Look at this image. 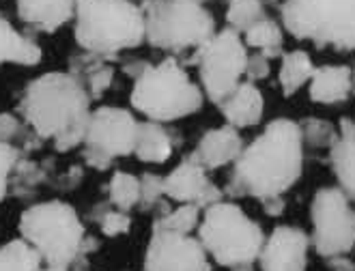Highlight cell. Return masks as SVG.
Segmentation results:
<instances>
[{"label": "cell", "mask_w": 355, "mask_h": 271, "mask_svg": "<svg viewBox=\"0 0 355 271\" xmlns=\"http://www.w3.org/2000/svg\"><path fill=\"white\" fill-rule=\"evenodd\" d=\"M99 226H101V233L106 235V237H119V235L130 231L132 220H130L128 211L108 209L103 216H99Z\"/></svg>", "instance_id": "cell-30"}, {"label": "cell", "mask_w": 355, "mask_h": 271, "mask_svg": "<svg viewBox=\"0 0 355 271\" xmlns=\"http://www.w3.org/2000/svg\"><path fill=\"white\" fill-rule=\"evenodd\" d=\"M304 168V132L291 119L271 121L235 161L228 194L259 200L282 196L297 183Z\"/></svg>", "instance_id": "cell-1"}, {"label": "cell", "mask_w": 355, "mask_h": 271, "mask_svg": "<svg viewBox=\"0 0 355 271\" xmlns=\"http://www.w3.org/2000/svg\"><path fill=\"white\" fill-rule=\"evenodd\" d=\"M304 132V142L315 144V147H321V144H334V140L338 138V134L334 132V128L325 121L319 119H310L306 123V128H302Z\"/></svg>", "instance_id": "cell-29"}, {"label": "cell", "mask_w": 355, "mask_h": 271, "mask_svg": "<svg viewBox=\"0 0 355 271\" xmlns=\"http://www.w3.org/2000/svg\"><path fill=\"white\" fill-rule=\"evenodd\" d=\"M164 196V179L155 175H144L140 179V204L153 207Z\"/></svg>", "instance_id": "cell-31"}, {"label": "cell", "mask_w": 355, "mask_h": 271, "mask_svg": "<svg viewBox=\"0 0 355 271\" xmlns=\"http://www.w3.org/2000/svg\"><path fill=\"white\" fill-rule=\"evenodd\" d=\"M19 233L52 267H69L82 259L85 226L71 204L48 200L33 204L19 218Z\"/></svg>", "instance_id": "cell-5"}, {"label": "cell", "mask_w": 355, "mask_h": 271, "mask_svg": "<svg viewBox=\"0 0 355 271\" xmlns=\"http://www.w3.org/2000/svg\"><path fill=\"white\" fill-rule=\"evenodd\" d=\"M315 65H312V58L304 50H293L286 52L282 56V65H280V87L286 97L295 95L304 85H308L312 73H315Z\"/></svg>", "instance_id": "cell-22"}, {"label": "cell", "mask_w": 355, "mask_h": 271, "mask_svg": "<svg viewBox=\"0 0 355 271\" xmlns=\"http://www.w3.org/2000/svg\"><path fill=\"white\" fill-rule=\"evenodd\" d=\"M198 220H200V209H198V207L192 204V202H181V207H177L175 211H168L166 216H162L159 220H155L153 228L190 235L194 228L198 226Z\"/></svg>", "instance_id": "cell-26"}, {"label": "cell", "mask_w": 355, "mask_h": 271, "mask_svg": "<svg viewBox=\"0 0 355 271\" xmlns=\"http://www.w3.org/2000/svg\"><path fill=\"white\" fill-rule=\"evenodd\" d=\"M327 265H329L331 271H355V263L351 259H347L345 254L329 256L327 259Z\"/></svg>", "instance_id": "cell-35"}, {"label": "cell", "mask_w": 355, "mask_h": 271, "mask_svg": "<svg viewBox=\"0 0 355 271\" xmlns=\"http://www.w3.org/2000/svg\"><path fill=\"white\" fill-rule=\"evenodd\" d=\"M76 41L95 56H114L132 50L147 39L144 9L132 0H78Z\"/></svg>", "instance_id": "cell-3"}, {"label": "cell", "mask_w": 355, "mask_h": 271, "mask_svg": "<svg viewBox=\"0 0 355 271\" xmlns=\"http://www.w3.org/2000/svg\"><path fill=\"white\" fill-rule=\"evenodd\" d=\"M263 13V0H231L226 11V19L231 28L245 33L254 22H259Z\"/></svg>", "instance_id": "cell-27"}, {"label": "cell", "mask_w": 355, "mask_h": 271, "mask_svg": "<svg viewBox=\"0 0 355 271\" xmlns=\"http://www.w3.org/2000/svg\"><path fill=\"white\" fill-rule=\"evenodd\" d=\"M190 60L198 67L207 97L220 106L241 85V76H245L248 65V52L239 30L224 28L198 46Z\"/></svg>", "instance_id": "cell-9"}, {"label": "cell", "mask_w": 355, "mask_h": 271, "mask_svg": "<svg viewBox=\"0 0 355 271\" xmlns=\"http://www.w3.org/2000/svg\"><path fill=\"white\" fill-rule=\"evenodd\" d=\"M17 15L24 24L54 33L76 15L78 0H15Z\"/></svg>", "instance_id": "cell-16"}, {"label": "cell", "mask_w": 355, "mask_h": 271, "mask_svg": "<svg viewBox=\"0 0 355 271\" xmlns=\"http://www.w3.org/2000/svg\"><path fill=\"white\" fill-rule=\"evenodd\" d=\"M196 3H202V0H196Z\"/></svg>", "instance_id": "cell-38"}, {"label": "cell", "mask_w": 355, "mask_h": 271, "mask_svg": "<svg viewBox=\"0 0 355 271\" xmlns=\"http://www.w3.org/2000/svg\"><path fill=\"white\" fill-rule=\"evenodd\" d=\"M282 24L295 39L355 50V0H286Z\"/></svg>", "instance_id": "cell-7"}, {"label": "cell", "mask_w": 355, "mask_h": 271, "mask_svg": "<svg viewBox=\"0 0 355 271\" xmlns=\"http://www.w3.org/2000/svg\"><path fill=\"white\" fill-rule=\"evenodd\" d=\"M331 168L345 194L355 200V121L345 119L340 134L331 144Z\"/></svg>", "instance_id": "cell-19"}, {"label": "cell", "mask_w": 355, "mask_h": 271, "mask_svg": "<svg viewBox=\"0 0 355 271\" xmlns=\"http://www.w3.org/2000/svg\"><path fill=\"white\" fill-rule=\"evenodd\" d=\"M198 239L207 254L218 265L237 267L259 261L265 243L259 222L248 218L241 207L233 202H216L207 207L202 222L198 224Z\"/></svg>", "instance_id": "cell-6"}, {"label": "cell", "mask_w": 355, "mask_h": 271, "mask_svg": "<svg viewBox=\"0 0 355 271\" xmlns=\"http://www.w3.org/2000/svg\"><path fill=\"white\" fill-rule=\"evenodd\" d=\"M312 245L323 259L347 254L355 245V209L343 187H323L312 198Z\"/></svg>", "instance_id": "cell-10"}, {"label": "cell", "mask_w": 355, "mask_h": 271, "mask_svg": "<svg viewBox=\"0 0 355 271\" xmlns=\"http://www.w3.org/2000/svg\"><path fill=\"white\" fill-rule=\"evenodd\" d=\"M164 194L177 202H192L198 209H207L222 200V192L207 179L202 166L187 157L164 179Z\"/></svg>", "instance_id": "cell-14"}, {"label": "cell", "mask_w": 355, "mask_h": 271, "mask_svg": "<svg viewBox=\"0 0 355 271\" xmlns=\"http://www.w3.org/2000/svg\"><path fill=\"white\" fill-rule=\"evenodd\" d=\"M19 161V149L9 142H0V200L7 196L9 179Z\"/></svg>", "instance_id": "cell-28"}, {"label": "cell", "mask_w": 355, "mask_h": 271, "mask_svg": "<svg viewBox=\"0 0 355 271\" xmlns=\"http://www.w3.org/2000/svg\"><path fill=\"white\" fill-rule=\"evenodd\" d=\"M310 99L317 103H340L353 91V69L347 65H323L317 67L308 82Z\"/></svg>", "instance_id": "cell-18"}, {"label": "cell", "mask_w": 355, "mask_h": 271, "mask_svg": "<svg viewBox=\"0 0 355 271\" xmlns=\"http://www.w3.org/2000/svg\"><path fill=\"white\" fill-rule=\"evenodd\" d=\"M245 76L250 80H263L269 76V58L261 52L248 56V65H245Z\"/></svg>", "instance_id": "cell-32"}, {"label": "cell", "mask_w": 355, "mask_h": 271, "mask_svg": "<svg viewBox=\"0 0 355 271\" xmlns=\"http://www.w3.org/2000/svg\"><path fill=\"white\" fill-rule=\"evenodd\" d=\"M110 202L121 211H132L140 204V179L130 173H114L110 179Z\"/></svg>", "instance_id": "cell-25"}, {"label": "cell", "mask_w": 355, "mask_h": 271, "mask_svg": "<svg viewBox=\"0 0 355 271\" xmlns=\"http://www.w3.org/2000/svg\"><path fill=\"white\" fill-rule=\"evenodd\" d=\"M41 60V48L37 41L15 30L5 15H0V65L15 62V65L33 67Z\"/></svg>", "instance_id": "cell-20"}, {"label": "cell", "mask_w": 355, "mask_h": 271, "mask_svg": "<svg viewBox=\"0 0 355 271\" xmlns=\"http://www.w3.org/2000/svg\"><path fill=\"white\" fill-rule=\"evenodd\" d=\"M310 237L295 226H278L259 254L263 271H306Z\"/></svg>", "instance_id": "cell-13"}, {"label": "cell", "mask_w": 355, "mask_h": 271, "mask_svg": "<svg viewBox=\"0 0 355 271\" xmlns=\"http://www.w3.org/2000/svg\"><path fill=\"white\" fill-rule=\"evenodd\" d=\"M153 48L179 52L198 48L216 35V22L196 0H147L142 5Z\"/></svg>", "instance_id": "cell-8"}, {"label": "cell", "mask_w": 355, "mask_h": 271, "mask_svg": "<svg viewBox=\"0 0 355 271\" xmlns=\"http://www.w3.org/2000/svg\"><path fill=\"white\" fill-rule=\"evenodd\" d=\"M39 271H67V267H52V265H48L46 269H39Z\"/></svg>", "instance_id": "cell-36"}, {"label": "cell", "mask_w": 355, "mask_h": 271, "mask_svg": "<svg viewBox=\"0 0 355 271\" xmlns=\"http://www.w3.org/2000/svg\"><path fill=\"white\" fill-rule=\"evenodd\" d=\"M132 106L151 121L166 123L198 112L202 93L175 58H164L136 76Z\"/></svg>", "instance_id": "cell-4"}, {"label": "cell", "mask_w": 355, "mask_h": 271, "mask_svg": "<svg viewBox=\"0 0 355 271\" xmlns=\"http://www.w3.org/2000/svg\"><path fill=\"white\" fill-rule=\"evenodd\" d=\"M144 271H211V263L200 239L153 228Z\"/></svg>", "instance_id": "cell-11"}, {"label": "cell", "mask_w": 355, "mask_h": 271, "mask_svg": "<svg viewBox=\"0 0 355 271\" xmlns=\"http://www.w3.org/2000/svg\"><path fill=\"white\" fill-rule=\"evenodd\" d=\"M241 151H243V142L237 128L224 125V128L218 130H209L200 138L192 153V159H196L205 171H214L231 161H237Z\"/></svg>", "instance_id": "cell-15"}, {"label": "cell", "mask_w": 355, "mask_h": 271, "mask_svg": "<svg viewBox=\"0 0 355 271\" xmlns=\"http://www.w3.org/2000/svg\"><path fill=\"white\" fill-rule=\"evenodd\" d=\"M134 155L147 164H164L173 155V140L157 121L138 123Z\"/></svg>", "instance_id": "cell-21"}, {"label": "cell", "mask_w": 355, "mask_h": 271, "mask_svg": "<svg viewBox=\"0 0 355 271\" xmlns=\"http://www.w3.org/2000/svg\"><path fill=\"white\" fill-rule=\"evenodd\" d=\"M91 95L73 73H46L26 87L19 112L39 138L54 140L58 151L85 142L91 119Z\"/></svg>", "instance_id": "cell-2"}, {"label": "cell", "mask_w": 355, "mask_h": 271, "mask_svg": "<svg viewBox=\"0 0 355 271\" xmlns=\"http://www.w3.org/2000/svg\"><path fill=\"white\" fill-rule=\"evenodd\" d=\"M235 271H252V267H250V265H237Z\"/></svg>", "instance_id": "cell-37"}, {"label": "cell", "mask_w": 355, "mask_h": 271, "mask_svg": "<svg viewBox=\"0 0 355 271\" xmlns=\"http://www.w3.org/2000/svg\"><path fill=\"white\" fill-rule=\"evenodd\" d=\"M136 134H138V121L132 116V112L123 108L103 106L91 112L85 144L87 149L108 159L125 157L134 153Z\"/></svg>", "instance_id": "cell-12"}, {"label": "cell", "mask_w": 355, "mask_h": 271, "mask_svg": "<svg viewBox=\"0 0 355 271\" xmlns=\"http://www.w3.org/2000/svg\"><path fill=\"white\" fill-rule=\"evenodd\" d=\"M222 114L233 128H252L263 119L265 101L259 87L252 80L241 82V85L228 95L222 103Z\"/></svg>", "instance_id": "cell-17"}, {"label": "cell", "mask_w": 355, "mask_h": 271, "mask_svg": "<svg viewBox=\"0 0 355 271\" xmlns=\"http://www.w3.org/2000/svg\"><path fill=\"white\" fill-rule=\"evenodd\" d=\"M41 261V254L24 239L0 245V271H39Z\"/></svg>", "instance_id": "cell-23"}, {"label": "cell", "mask_w": 355, "mask_h": 271, "mask_svg": "<svg viewBox=\"0 0 355 271\" xmlns=\"http://www.w3.org/2000/svg\"><path fill=\"white\" fill-rule=\"evenodd\" d=\"M245 46H252L261 50L267 58L276 56L282 48V28L269 17H261L245 33Z\"/></svg>", "instance_id": "cell-24"}, {"label": "cell", "mask_w": 355, "mask_h": 271, "mask_svg": "<svg viewBox=\"0 0 355 271\" xmlns=\"http://www.w3.org/2000/svg\"><path fill=\"white\" fill-rule=\"evenodd\" d=\"M261 202H263L265 213H269V216H280L284 211V200H282V196H269V198H263Z\"/></svg>", "instance_id": "cell-34"}, {"label": "cell", "mask_w": 355, "mask_h": 271, "mask_svg": "<svg viewBox=\"0 0 355 271\" xmlns=\"http://www.w3.org/2000/svg\"><path fill=\"white\" fill-rule=\"evenodd\" d=\"M22 136V125L13 114H0V142H13Z\"/></svg>", "instance_id": "cell-33"}]
</instances>
